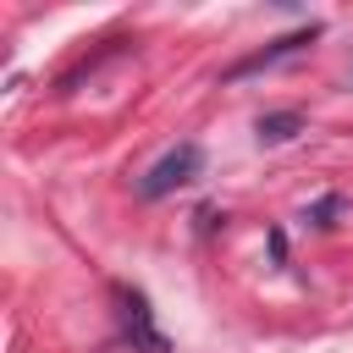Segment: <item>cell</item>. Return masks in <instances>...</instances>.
<instances>
[{
	"label": "cell",
	"instance_id": "1",
	"mask_svg": "<svg viewBox=\"0 0 353 353\" xmlns=\"http://www.w3.org/2000/svg\"><path fill=\"white\" fill-rule=\"evenodd\" d=\"M199 171H204V149H199V143H176V149H165V154H160V160L143 171L138 193H143V199H165V193L188 188Z\"/></svg>",
	"mask_w": 353,
	"mask_h": 353
},
{
	"label": "cell",
	"instance_id": "3",
	"mask_svg": "<svg viewBox=\"0 0 353 353\" xmlns=\"http://www.w3.org/2000/svg\"><path fill=\"white\" fill-rule=\"evenodd\" d=\"M298 127H303V116H298V110H276V116H259V143H287Z\"/></svg>",
	"mask_w": 353,
	"mask_h": 353
},
{
	"label": "cell",
	"instance_id": "2",
	"mask_svg": "<svg viewBox=\"0 0 353 353\" xmlns=\"http://www.w3.org/2000/svg\"><path fill=\"white\" fill-rule=\"evenodd\" d=\"M116 303H121V331H127V342H132V353H165V336L154 331V314H149V303H143V292H116Z\"/></svg>",
	"mask_w": 353,
	"mask_h": 353
}]
</instances>
